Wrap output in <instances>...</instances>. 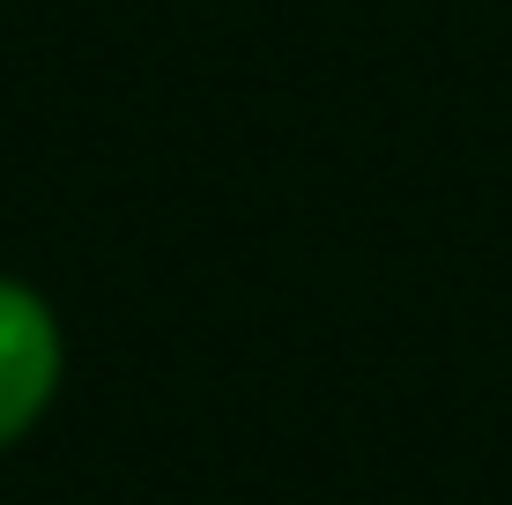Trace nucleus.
Returning <instances> with one entry per match:
<instances>
[{
    "mask_svg": "<svg viewBox=\"0 0 512 505\" xmlns=\"http://www.w3.org/2000/svg\"><path fill=\"white\" fill-rule=\"evenodd\" d=\"M60 394V320L30 283L0 275V446H15Z\"/></svg>",
    "mask_w": 512,
    "mask_h": 505,
    "instance_id": "obj_1",
    "label": "nucleus"
}]
</instances>
